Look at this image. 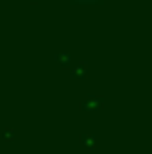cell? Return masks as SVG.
<instances>
[{"instance_id":"6da1fadb","label":"cell","mask_w":152,"mask_h":154,"mask_svg":"<svg viewBox=\"0 0 152 154\" xmlns=\"http://www.w3.org/2000/svg\"><path fill=\"white\" fill-rule=\"evenodd\" d=\"M74 2H88L90 4V2H99V0H74Z\"/></svg>"}]
</instances>
